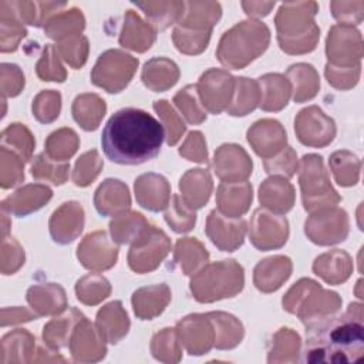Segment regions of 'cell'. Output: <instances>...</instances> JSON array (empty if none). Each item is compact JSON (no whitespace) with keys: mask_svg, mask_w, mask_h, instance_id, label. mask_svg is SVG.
I'll return each instance as SVG.
<instances>
[{"mask_svg":"<svg viewBox=\"0 0 364 364\" xmlns=\"http://www.w3.org/2000/svg\"><path fill=\"white\" fill-rule=\"evenodd\" d=\"M162 122L139 108H121L107 121L101 134L105 156L119 165H141L154 159L162 146Z\"/></svg>","mask_w":364,"mask_h":364,"instance_id":"1","label":"cell"},{"mask_svg":"<svg viewBox=\"0 0 364 364\" xmlns=\"http://www.w3.org/2000/svg\"><path fill=\"white\" fill-rule=\"evenodd\" d=\"M361 303H351L340 316H324L306 326V363H355L364 353Z\"/></svg>","mask_w":364,"mask_h":364,"instance_id":"2","label":"cell"},{"mask_svg":"<svg viewBox=\"0 0 364 364\" xmlns=\"http://www.w3.org/2000/svg\"><path fill=\"white\" fill-rule=\"evenodd\" d=\"M270 41V31L264 23L242 21L226 31L218 46V60L232 70H240L263 54Z\"/></svg>","mask_w":364,"mask_h":364,"instance_id":"3","label":"cell"},{"mask_svg":"<svg viewBox=\"0 0 364 364\" xmlns=\"http://www.w3.org/2000/svg\"><path fill=\"white\" fill-rule=\"evenodd\" d=\"M313 3H303V10L296 11V3L282 4L276 17L277 40L280 48L289 54H303L313 51L318 41L320 28L313 16L317 7L309 10Z\"/></svg>","mask_w":364,"mask_h":364,"instance_id":"4","label":"cell"},{"mask_svg":"<svg viewBox=\"0 0 364 364\" xmlns=\"http://www.w3.org/2000/svg\"><path fill=\"white\" fill-rule=\"evenodd\" d=\"M245 284L243 267L233 259L210 263L191 279V291L199 303L235 297Z\"/></svg>","mask_w":364,"mask_h":364,"instance_id":"5","label":"cell"},{"mask_svg":"<svg viewBox=\"0 0 364 364\" xmlns=\"http://www.w3.org/2000/svg\"><path fill=\"white\" fill-rule=\"evenodd\" d=\"M341 307L337 293L324 290L311 279H300L283 297V309L297 314L307 324L316 318L334 314Z\"/></svg>","mask_w":364,"mask_h":364,"instance_id":"6","label":"cell"},{"mask_svg":"<svg viewBox=\"0 0 364 364\" xmlns=\"http://www.w3.org/2000/svg\"><path fill=\"white\" fill-rule=\"evenodd\" d=\"M303 206L307 212L336 206L341 196L330 183L323 158L316 154L304 155L299 175Z\"/></svg>","mask_w":364,"mask_h":364,"instance_id":"7","label":"cell"},{"mask_svg":"<svg viewBox=\"0 0 364 364\" xmlns=\"http://www.w3.org/2000/svg\"><path fill=\"white\" fill-rule=\"evenodd\" d=\"M136 67L138 60L132 55L119 50H108L95 63L91 81L107 92H121L132 80Z\"/></svg>","mask_w":364,"mask_h":364,"instance_id":"8","label":"cell"},{"mask_svg":"<svg viewBox=\"0 0 364 364\" xmlns=\"http://www.w3.org/2000/svg\"><path fill=\"white\" fill-rule=\"evenodd\" d=\"M171 250V240L166 233L154 225H148L132 242L128 253L129 267L139 273L155 270Z\"/></svg>","mask_w":364,"mask_h":364,"instance_id":"9","label":"cell"},{"mask_svg":"<svg viewBox=\"0 0 364 364\" xmlns=\"http://www.w3.org/2000/svg\"><path fill=\"white\" fill-rule=\"evenodd\" d=\"M348 216L344 209L331 206L311 215L304 223L309 239L320 246L343 242L348 235Z\"/></svg>","mask_w":364,"mask_h":364,"instance_id":"10","label":"cell"},{"mask_svg":"<svg viewBox=\"0 0 364 364\" xmlns=\"http://www.w3.org/2000/svg\"><path fill=\"white\" fill-rule=\"evenodd\" d=\"M326 54L328 64L338 67L358 65L363 57V41L358 30L348 24L333 26L327 36Z\"/></svg>","mask_w":364,"mask_h":364,"instance_id":"11","label":"cell"},{"mask_svg":"<svg viewBox=\"0 0 364 364\" xmlns=\"http://www.w3.org/2000/svg\"><path fill=\"white\" fill-rule=\"evenodd\" d=\"M233 88L235 77L228 71L218 68H209L205 71L196 84L202 105L215 115L228 109L233 97Z\"/></svg>","mask_w":364,"mask_h":364,"instance_id":"12","label":"cell"},{"mask_svg":"<svg viewBox=\"0 0 364 364\" xmlns=\"http://www.w3.org/2000/svg\"><path fill=\"white\" fill-rule=\"evenodd\" d=\"M294 131L303 145L323 148L333 142L336 124L318 107L311 105L299 112L294 121Z\"/></svg>","mask_w":364,"mask_h":364,"instance_id":"13","label":"cell"},{"mask_svg":"<svg viewBox=\"0 0 364 364\" xmlns=\"http://www.w3.org/2000/svg\"><path fill=\"white\" fill-rule=\"evenodd\" d=\"M250 242L259 250L279 249L289 237V222L283 216H274L263 209H256L250 220Z\"/></svg>","mask_w":364,"mask_h":364,"instance_id":"14","label":"cell"},{"mask_svg":"<svg viewBox=\"0 0 364 364\" xmlns=\"http://www.w3.org/2000/svg\"><path fill=\"white\" fill-rule=\"evenodd\" d=\"M246 220L233 219L213 209L206 219V235L210 242L222 252H235L245 242Z\"/></svg>","mask_w":364,"mask_h":364,"instance_id":"15","label":"cell"},{"mask_svg":"<svg viewBox=\"0 0 364 364\" xmlns=\"http://www.w3.org/2000/svg\"><path fill=\"white\" fill-rule=\"evenodd\" d=\"M181 343L191 355L208 354L215 344V328L206 314H191L176 326Z\"/></svg>","mask_w":364,"mask_h":364,"instance_id":"16","label":"cell"},{"mask_svg":"<svg viewBox=\"0 0 364 364\" xmlns=\"http://www.w3.org/2000/svg\"><path fill=\"white\" fill-rule=\"evenodd\" d=\"M252 159L246 151L236 144H225L215 152V173L226 183H237L246 181L252 173Z\"/></svg>","mask_w":364,"mask_h":364,"instance_id":"17","label":"cell"},{"mask_svg":"<svg viewBox=\"0 0 364 364\" xmlns=\"http://www.w3.org/2000/svg\"><path fill=\"white\" fill-rule=\"evenodd\" d=\"M77 257L85 269L107 270L117 263L118 247L109 243L104 230H97L84 237L77 249Z\"/></svg>","mask_w":364,"mask_h":364,"instance_id":"18","label":"cell"},{"mask_svg":"<svg viewBox=\"0 0 364 364\" xmlns=\"http://www.w3.org/2000/svg\"><path fill=\"white\" fill-rule=\"evenodd\" d=\"M70 350L73 360L78 363H95L102 360L107 354L104 338L85 316L77 323L73 331Z\"/></svg>","mask_w":364,"mask_h":364,"instance_id":"19","label":"cell"},{"mask_svg":"<svg viewBox=\"0 0 364 364\" xmlns=\"http://www.w3.org/2000/svg\"><path fill=\"white\" fill-rule=\"evenodd\" d=\"M247 141L259 156L269 159L286 146L287 135L279 121L260 119L249 128Z\"/></svg>","mask_w":364,"mask_h":364,"instance_id":"20","label":"cell"},{"mask_svg":"<svg viewBox=\"0 0 364 364\" xmlns=\"http://www.w3.org/2000/svg\"><path fill=\"white\" fill-rule=\"evenodd\" d=\"M50 235L55 243H71L84 228V209L78 202H64L50 218Z\"/></svg>","mask_w":364,"mask_h":364,"instance_id":"21","label":"cell"},{"mask_svg":"<svg viewBox=\"0 0 364 364\" xmlns=\"http://www.w3.org/2000/svg\"><path fill=\"white\" fill-rule=\"evenodd\" d=\"M135 196L142 208L159 212L169 205L171 186L162 175L144 173L135 179Z\"/></svg>","mask_w":364,"mask_h":364,"instance_id":"22","label":"cell"},{"mask_svg":"<svg viewBox=\"0 0 364 364\" xmlns=\"http://www.w3.org/2000/svg\"><path fill=\"white\" fill-rule=\"evenodd\" d=\"M53 196V191L44 185H27L1 202V209L16 216H26L43 208Z\"/></svg>","mask_w":364,"mask_h":364,"instance_id":"23","label":"cell"},{"mask_svg":"<svg viewBox=\"0 0 364 364\" xmlns=\"http://www.w3.org/2000/svg\"><path fill=\"white\" fill-rule=\"evenodd\" d=\"M171 301V290L168 284H154L141 287L132 294L134 313L141 320H152L159 316Z\"/></svg>","mask_w":364,"mask_h":364,"instance_id":"24","label":"cell"},{"mask_svg":"<svg viewBox=\"0 0 364 364\" xmlns=\"http://www.w3.org/2000/svg\"><path fill=\"white\" fill-rule=\"evenodd\" d=\"M218 210L228 216L237 219L247 212L252 202V185L246 181L237 183L222 182L216 193Z\"/></svg>","mask_w":364,"mask_h":364,"instance_id":"25","label":"cell"},{"mask_svg":"<svg viewBox=\"0 0 364 364\" xmlns=\"http://www.w3.org/2000/svg\"><path fill=\"white\" fill-rule=\"evenodd\" d=\"M290 273L291 260L287 256H273L260 260L255 267L253 282L260 291L270 293L277 290L289 279Z\"/></svg>","mask_w":364,"mask_h":364,"instance_id":"26","label":"cell"},{"mask_svg":"<svg viewBox=\"0 0 364 364\" xmlns=\"http://www.w3.org/2000/svg\"><path fill=\"white\" fill-rule=\"evenodd\" d=\"M95 327L104 341L117 344L129 330V318L121 301H112L97 313Z\"/></svg>","mask_w":364,"mask_h":364,"instance_id":"27","label":"cell"},{"mask_svg":"<svg viewBox=\"0 0 364 364\" xmlns=\"http://www.w3.org/2000/svg\"><path fill=\"white\" fill-rule=\"evenodd\" d=\"M182 200L191 209H200L212 193V178L206 169H189L179 181Z\"/></svg>","mask_w":364,"mask_h":364,"instance_id":"28","label":"cell"},{"mask_svg":"<svg viewBox=\"0 0 364 364\" xmlns=\"http://www.w3.org/2000/svg\"><path fill=\"white\" fill-rule=\"evenodd\" d=\"M94 203L100 215L109 216L129 208L131 198L127 185L119 179H105L95 191Z\"/></svg>","mask_w":364,"mask_h":364,"instance_id":"29","label":"cell"},{"mask_svg":"<svg viewBox=\"0 0 364 364\" xmlns=\"http://www.w3.org/2000/svg\"><path fill=\"white\" fill-rule=\"evenodd\" d=\"M260 203L276 213H286L294 203V188L283 176L266 179L259 189Z\"/></svg>","mask_w":364,"mask_h":364,"instance_id":"30","label":"cell"},{"mask_svg":"<svg viewBox=\"0 0 364 364\" xmlns=\"http://www.w3.org/2000/svg\"><path fill=\"white\" fill-rule=\"evenodd\" d=\"M353 270L351 257L348 253L340 249H334L316 257L313 263V272L330 284H340L346 282Z\"/></svg>","mask_w":364,"mask_h":364,"instance_id":"31","label":"cell"},{"mask_svg":"<svg viewBox=\"0 0 364 364\" xmlns=\"http://www.w3.org/2000/svg\"><path fill=\"white\" fill-rule=\"evenodd\" d=\"M142 82L154 92H162L173 87L179 78L178 65L165 57H155L145 63Z\"/></svg>","mask_w":364,"mask_h":364,"instance_id":"32","label":"cell"},{"mask_svg":"<svg viewBox=\"0 0 364 364\" xmlns=\"http://www.w3.org/2000/svg\"><path fill=\"white\" fill-rule=\"evenodd\" d=\"M260 85V108L263 111H280L290 98V82L282 74H264L259 78Z\"/></svg>","mask_w":364,"mask_h":364,"instance_id":"33","label":"cell"},{"mask_svg":"<svg viewBox=\"0 0 364 364\" xmlns=\"http://www.w3.org/2000/svg\"><path fill=\"white\" fill-rule=\"evenodd\" d=\"M155 41V31L146 23H144L132 10H128L127 20L119 36V44L138 53H144L151 48Z\"/></svg>","mask_w":364,"mask_h":364,"instance_id":"34","label":"cell"},{"mask_svg":"<svg viewBox=\"0 0 364 364\" xmlns=\"http://www.w3.org/2000/svg\"><path fill=\"white\" fill-rule=\"evenodd\" d=\"M215 328V347L218 350L235 348L243 338V326L232 314L223 311L206 313Z\"/></svg>","mask_w":364,"mask_h":364,"instance_id":"35","label":"cell"},{"mask_svg":"<svg viewBox=\"0 0 364 364\" xmlns=\"http://www.w3.org/2000/svg\"><path fill=\"white\" fill-rule=\"evenodd\" d=\"M84 317L77 309H70L63 317L54 318L44 326L43 340L51 350H58L70 344L77 323Z\"/></svg>","mask_w":364,"mask_h":364,"instance_id":"36","label":"cell"},{"mask_svg":"<svg viewBox=\"0 0 364 364\" xmlns=\"http://www.w3.org/2000/svg\"><path fill=\"white\" fill-rule=\"evenodd\" d=\"M55 283H48L46 286H33L27 291V301L37 311L38 316H50L63 311L67 307L65 291L60 287L51 297Z\"/></svg>","mask_w":364,"mask_h":364,"instance_id":"37","label":"cell"},{"mask_svg":"<svg viewBox=\"0 0 364 364\" xmlns=\"http://www.w3.org/2000/svg\"><path fill=\"white\" fill-rule=\"evenodd\" d=\"M286 75L290 78L294 88V101L303 102L316 97L320 88V78L311 64H293L289 67Z\"/></svg>","mask_w":364,"mask_h":364,"instance_id":"38","label":"cell"},{"mask_svg":"<svg viewBox=\"0 0 364 364\" xmlns=\"http://www.w3.org/2000/svg\"><path fill=\"white\" fill-rule=\"evenodd\" d=\"M105 109V101L95 94L77 95L73 102V117L85 131H94L98 128Z\"/></svg>","mask_w":364,"mask_h":364,"instance_id":"39","label":"cell"},{"mask_svg":"<svg viewBox=\"0 0 364 364\" xmlns=\"http://www.w3.org/2000/svg\"><path fill=\"white\" fill-rule=\"evenodd\" d=\"M235 97L228 107V114L243 117L252 112L260 104V88L257 81L246 77L235 78Z\"/></svg>","mask_w":364,"mask_h":364,"instance_id":"40","label":"cell"},{"mask_svg":"<svg viewBox=\"0 0 364 364\" xmlns=\"http://www.w3.org/2000/svg\"><path fill=\"white\" fill-rule=\"evenodd\" d=\"M173 259L179 264L181 270L191 276L195 274L203 264H206L209 255L203 245L195 237H185L176 242Z\"/></svg>","mask_w":364,"mask_h":364,"instance_id":"41","label":"cell"},{"mask_svg":"<svg viewBox=\"0 0 364 364\" xmlns=\"http://www.w3.org/2000/svg\"><path fill=\"white\" fill-rule=\"evenodd\" d=\"M34 337L26 330H16L9 333L1 340V363L7 355H10L6 363H30L34 353Z\"/></svg>","mask_w":364,"mask_h":364,"instance_id":"42","label":"cell"},{"mask_svg":"<svg viewBox=\"0 0 364 364\" xmlns=\"http://www.w3.org/2000/svg\"><path fill=\"white\" fill-rule=\"evenodd\" d=\"M149 222L139 212H122L109 223V232L117 243H132Z\"/></svg>","mask_w":364,"mask_h":364,"instance_id":"43","label":"cell"},{"mask_svg":"<svg viewBox=\"0 0 364 364\" xmlns=\"http://www.w3.org/2000/svg\"><path fill=\"white\" fill-rule=\"evenodd\" d=\"M300 337L291 328H280L272 338L269 363H294L299 360Z\"/></svg>","mask_w":364,"mask_h":364,"instance_id":"44","label":"cell"},{"mask_svg":"<svg viewBox=\"0 0 364 364\" xmlns=\"http://www.w3.org/2000/svg\"><path fill=\"white\" fill-rule=\"evenodd\" d=\"M330 168L341 186H353L358 182L361 162L348 151H337L330 156Z\"/></svg>","mask_w":364,"mask_h":364,"instance_id":"45","label":"cell"},{"mask_svg":"<svg viewBox=\"0 0 364 364\" xmlns=\"http://www.w3.org/2000/svg\"><path fill=\"white\" fill-rule=\"evenodd\" d=\"M78 136L70 128H61L50 134L46 141V154L58 162H67L78 148Z\"/></svg>","mask_w":364,"mask_h":364,"instance_id":"46","label":"cell"},{"mask_svg":"<svg viewBox=\"0 0 364 364\" xmlns=\"http://www.w3.org/2000/svg\"><path fill=\"white\" fill-rule=\"evenodd\" d=\"M84 23L85 20L81 11L77 9H71L68 13L51 18L46 24L44 30L50 38L61 40L63 37H67V36L68 37L80 36V33L84 30V26H85Z\"/></svg>","mask_w":364,"mask_h":364,"instance_id":"47","label":"cell"},{"mask_svg":"<svg viewBox=\"0 0 364 364\" xmlns=\"http://www.w3.org/2000/svg\"><path fill=\"white\" fill-rule=\"evenodd\" d=\"M75 293H77V299L81 303L94 306L109 296L111 286L104 276L98 273H92V274L84 276L81 280L77 282Z\"/></svg>","mask_w":364,"mask_h":364,"instance_id":"48","label":"cell"},{"mask_svg":"<svg viewBox=\"0 0 364 364\" xmlns=\"http://www.w3.org/2000/svg\"><path fill=\"white\" fill-rule=\"evenodd\" d=\"M152 355L162 363H178L182 358V351L175 328H164L152 337Z\"/></svg>","mask_w":364,"mask_h":364,"instance_id":"49","label":"cell"},{"mask_svg":"<svg viewBox=\"0 0 364 364\" xmlns=\"http://www.w3.org/2000/svg\"><path fill=\"white\" fill-rule=\"evenodd\" d=\"M68 162H57L46 152L37 155L31 165V175L36 179L51 181L54 185H63L68 179Z\"/></svg>","mask_w":364,"mask_h":364,"instance_id":"50","label":"cell"},{"mask_svg":"<svg viewBox=\"0 0 364 364\" xmlns=\"http://www.w3.org/2000/svg\"><path fill=\"white\" fill-rule=\"evenodd\" d=\"M173 102L189 124L196 125L206 119V112L198 101L196 84H189L179 90L173 97Z\"/></svg>","mask_w":364,"mask_h":364,"instance_id":"51","label":"cell"},{"mask_svg":"<svg viewBox=\"0 0 364 364\" xmlns=\"http://www.w3.org/2000/svg\"><path fill=\"white\" fill-rule=\"evenodd\" d=\"M165 213L166 223L178 233H186L192 230L196 222V213L188 208L179 195L172 196V203Z\"/></svg>","mask_w":364,"mask_h":364,"instance_id":"52","label":"cell"},{"mask_svg":"<svg viewBox=\"0 0 364 364\" xmlns=\"http://www.w3.org/2000/svg\"><path fill=\"white\" fill-rule=\"evenodd\" d=\"M210 34H212V30L193 31V30H188V28H183V27L178 26L173 30L172 38H173V43H175L176 48L181 53L199 54L208 47Z\"/></svg>","mask_w":364,"mask_h":364,"instance_id":"53","label":"cell"},{"mask_svg":"<svg viewBox=\"0 0 364 364\" xmlns=\"http://www.w3.org/2000/svg\"><path fill=\"white\" fill-rule=\"evenodd\" d=\"M104 164L97 149L88 151L78 158L73 172V181L77 186H88L100 173Z\"/></svg>","mask_w":364,"mask_h":364,"instance_id":"54","label":"cell"},{"mask_svg":"<svg viewBox=\"0 0 364 364\" xmlns=\"http://www.w3.org/2000/svg\"><path fill=\"white\" fill-rule=\"evenodd\" d=\"M61 108V95L58 91H41L33 101V115L43 124L58 118Z\"/></svg>","mask_w":364,"mask_h":364,"instance_id":"55","label":"cell"},{"mask_svg":"<svg viewBox=\"0 0 364 364\" xmlns=\"http://www.w3.org/2000/svg\"><path fill=\"white\" fill-rule=\"evenodd\" d=\"M10 144L13 145L21 155L24 161H28L33 152V148L36 145V141L33 139V135L23 124H10L3 132H1V145Z\"/></svg>","mask_w":364,"mask_h":364,"instance_id":"56","label":"cell"},{"mask_svg":"<svg viewBox=\"0 0 364 364\" xmlns=\"http://www.w3.org/2000/svg\"><path fill=\"white\" fill-rule=\"evenodd\" d=\"M154 109L158 112V115L162 118V125H165L166 128V144L169 146L175 145L182 134L185 132L186 127L182 122V119L178 117V114L173 111V108L168 104L166 100H161V101H155L154 102Z\"/></svg>","mask_w":364,"mask_h":364,"instance_id":"57","label":"cell"},{"mask_svg":"<svg viewBox=\"0 0 364 364\" xmlns=\"http://www.w3.org/2000/svg\"><path fill=\"white\" fill-rule=\"evenodd\" d=\"M58 54H57V48L53 44H47L46 48L43 50V55L40 58V61L37 63L36 71L37 75L43 80V81H58L63 82L65 80V70L61 65V63L58 61Z\"/></svg>","mask_w":364,"mask_h":364,"instance_id":"58","label":"cell"},{"mask_svg":"<svg viewBox=\"0 0 364 364\" xmlns=\"http://www.w3.org/2000/svg\"><path fill=\"white\" fill-rule=\"evenodd\" d=\"M55 48L73 68H80L87 61L88 40L84 36L68 37L65 41H60Z\"/></svg>","mask_w":364,"mask_h":364,"instance_id":"59","label":"cell"},{"mask_svg":"<svg viewBox=\"0 0 364 364\" xmlns=\"http://www.w3.org/2000/svg\"><path fill=\"white\" fill-rule=\"evenodd\" d=\"M264 169L270 175L291 178L297 171V156L291 146H286L277 156H272L263 161Z\"/></svg>","mask_w":364,"mask_h":364,"instance_id":"60","label":"cell"},{"mask_svg":"<svg viewBox=\"0 0 364 364\" xmlns=\"http://www.w3.org/2000/svg\"><path fill=\"white\" fill-rule=\"evenodd\" d=\"M361 65L353 67H334L331 64L326 65V78L328 84L338 90H348L358 82Z\"/></svg>","mask_w":364,"mask_h":364,"instance_id":"61","label":"cell"},{"mask_svg":"<svg viewBox=\"0 0 364 364\" xmlns=\"http://www.w3.org/2000/svg\"><path fill=\"white\" fill-rule=\"evenodd\" d=\"M179 154L189 161L206 164L208 162V152H206V142L203 135L199 131H192L188 135L183 146L179 148Z\"/></svg>","mask_w":364,"mask_h":364,"instance_id":"62","label":"cell"},{"mask_svg":"<svg viewBox=\"0 0 364 364\" xmlns=\"http://www.w3.org/2000/svg\"><path fill=\"white\" fill-rule=\"evenodd\" d=\"M242 6L246 9L247 14L266 16V14H269V10L274 6V1H272V3H242Z\"/></svg>","mask_w":364,"mask_h":364,"instance_id":"63","label":"cell"}]
</instances>
